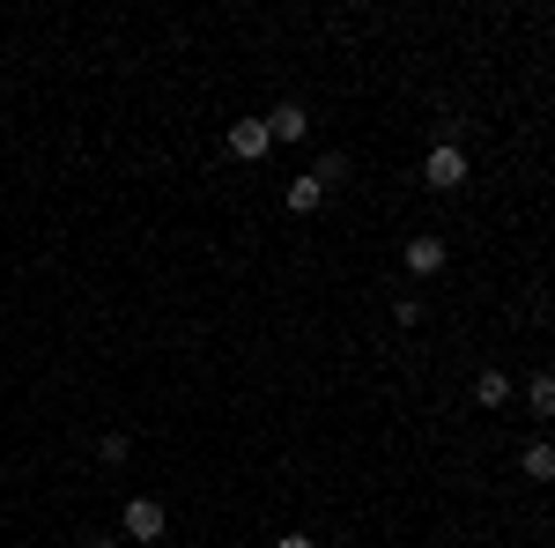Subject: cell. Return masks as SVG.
I'll list each match as a JSON object with an SVG mask.
<instances>
[{
    "mask_svg": "<svg viewBox=\"0 0 555 548\" xmlns=\"http://www.w3.org/2000/svg\"><path fill=\"white\" fill-rule=\"evenodd\" d=\"M311 178H319V186H326V193H334V186H341V178H348V156H341V149H326V156H319V164H311Z\"/></svg>",
    "mask_w": 555,
    "mask_h": 548,
    "instance_id": "obj_9",
    "label": "cell"
},
{
    "mask_svg": "<svg viewBox=\"0 0 555 548\" xmlns=\"http://www.w3.org/2000/svg\"><path fill=\"white\" fill-rule=\"evenodd\" d=\"M267 133H274V141H304V133H311V112H304V104H274V112H267Z\"/></svg>",
    "mask_w": 555,
    "mask_h": 548,
    "instance_id": "obj_5",
    "label": "cell"
},
{
    "mask_svg": "<svg viewBox=\"0 0 555 548\" xmlns=\"http://www.w3.org/2000/svg\"><path fill=\"white\" fill-rule=\"evenodd\" d=\"M518 467H526L533 482H555V445H548V437H533V445L518 453Z\"/></svg>",
    "mask_w": 555,
    "mask_h": 548,
    "instance_id": "obj_7",
    "label": "cell"
},
{
    "mask_svg": "<svg viewBox=\"0 0 555 548\" xmlns=\"http://www.w3.org/2000/svg\"><path fill=\"white\" fill-rule=\"evenodd\" d=\"M474 400H481V408H504V400H512V379H504V371H474Z\"/></svg>",
    "mask_w": 555,
    "mask_h": 548,
    "instance_id": "obj_8",
    "label": "cell"
},
{
    "mask_svg": "<svg viewBox=\"0 0 555 548\" xmlns=\"http://www.w3.org/2000/svg\"><path fill=\"white\" fill-rule=\"evenodd\" d=\"M467 178H474V164H467L460 141H437V149L423 156V186H437V193H460Z\"/></svg>",
    "mask_w": 555,
    "mask_h": 548,
    "instance_id": "obj_1",
    "label": "cell"
},
{
    "mask_svg": "<svg viewBox=\"0 0 555 548\" xmlns=\"http://www.w3.org/2000/svg\"><path fill=\"white\" fill-rule=\"evenodd\" d=\"M400 259H408V275H415V282H429V275H444V238H408V245H400Z\"/></svg>",
    "mask_w": 555,
    "mask_h": 548,
    "instance_id": "obj_3",
    "label": "cell"
},
{
    "mask_svg": "<svg viewBox=\"0 0 555 548\" xmlns=\"http://www.w3.org/2000/svg\"><path fill=\"white\" fill-rule=\"evenodd\" d=\"M96 453H104V460H112V467H127V453H133V445H127V430H112V437H104Z\"/></svg>",
    "mask_w": 555,
    "mask_h": 548,
    "instance_id": "obj_11",
    "label": "cell"
},
{
    "mask_svg": "<svg viewBox=\"0 0 555 548\" xmlns=\"http://www.w3.org/2000/svg\"><path fill=\"white\" fill-rule=\"evenodd\" d=\"M274 548H319V541H311V534H282Z\"/></svg>",
    "mask_w": 555,
    "mask_h": 548,
    "instance_id": "obj_12",
    "label": "cell"
},
{
    "mask_svg": "<svg viewBox=\"0 0 555 548\" xmlns=\"http://www.w3.org/2000/svg\"><path fill=\"white\" fill-rule=\"evenodd\" d=\"M526 400H533V416H555V371H533Z\"/></svg>",
    "mask_w": 555,
    "mask_h": 548,
    "instance_id": "obj_10",
    "label": "cell"
},
{
    "mask_svg": "<svg viewBox=\"0 0 555 548\" xmlns=\"http://www.w3.org/2000/svg\"><path fill=\"white\" fill-rule=\"evenodd\" d=\"M282 201H289V215H319V208H326V186L304 170V178H289V193H282Z\"/></svg>",
    "mask_w": 555,
    "mask_h": 548,
    "instance_id": "obj_6",
    "label": "cell"
},
{
    "mask_svg": "<svg viewBox=\"0 0 555 548\" xmlns=\"http://www.w3.org/2000/svg\"><path fill=\"white\" fill-rule=\"evenodd\" d=\"M267 149H274V133H267V119H237V127H230V156H237V164H259Z\"/></svg>",
    "mask_w": 555,
    "mask_h": 548,
    "instance_id": "obj_4",
    "label": "cell"
},
{
    "mask_svg": "<svg viewBox=\"0 0 555 548\" xmlns=\"http://www.w3.org/2000/svg\"><path fill=\"white\" fill-rule=\"evenodd\" d=\"M127 534H133V541H149V548H156L164 534H171V511L156 505V497H133V505H127Z\"/></svg>",
    "mask_w": 555,
    "mask_h": 548,
    "instance_id": "obj_2",
    "label": "cell"
},
{
    "mask_svg": "<svg viewBox=\"0 0 555 548\" xmlns=\"http://www.w3.org/2000/svg\"><path fill=\"white\" fill-rule=\"evenodd\" d=\"M89 548H119V541H89Z\"/></svg>",
    "mask_w": 555,
    "mask_h": 548,
    "instance_id": "obj_13",
    "label": "cell"
}]
</instances>
